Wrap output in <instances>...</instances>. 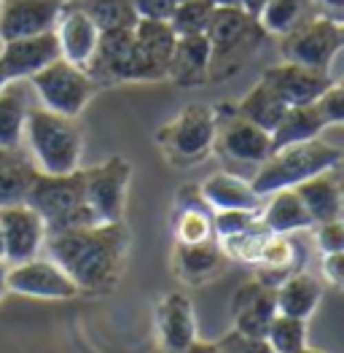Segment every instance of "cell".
I'll return each mask as SVG.
<instances>
[{
    "label": "cell",
    "mask_w": 344,
    "mask_h": 353,
    "mask_svg": "<svg viewBox=\"0 0 344 353\" xmlns=\"http://www.w3.org/2000/svg\"><path fill=\"white\" fill-rule=\"evenodd\" d=\"M49 259H54L81 292H105L118 278L129 232L124 221L92 224L46 235Z\"/></svg>",
    "instance_id": "cell-1"
},
{
    "label": "cell",
    "mask_w": 344,
    "mask_h": 353,
    "mask_svg": "<svg viewBox=\"0 0 344 353\" xmlns=\"http://www.w3.org/2000/svg\"><path fill=\"white\" fill-rule=\"evenodd\" d=\"M204 35L210 41V81L234 76L266 38L261 22L239 6H215Z\"/></svg>",
    "instance_id": "cell-2"
},
{
    "label": "cell",
    "mask_w": 344,
    "mask_h": 353,
    "mask_svg": "<svg viewBox=\"0 0 344 353\" xmlns=\"http://www.w3.org/2000/svg\"><path fill=\"white\" fill-rule=\"evenodd\" d=\"M25 138L35 157L38 173L67 176L81 168V130L76 119L54 114L43 105L30 108Z\"/></svg>",
    "instance_id": "cell-3"
},
{
    "label": "cell",
    "mask_w": 344,
    "mask_h": 353,
    "mask_svg": "<svg viewBox=\"0 0 344 353\" xmlns=\"http://www.w3.org/2000/svg\"><path fill=\"white\" fill-rule=\"evenodd\" d=\"M25 203L43 219L46 235L103 224L94 216V210L89 208V203H86L81 168L76 173H67V176L38 173L32 186H30Z\"/></svg>",
    "instance_id": "cell-4"
},
{
    "label": "cell",
    "mask_w": 344,
    "mask_h": 353,
    "mask_svg": "<svg viewBox=\"0 0 344 353\" xmlns=\"http://www.w3.org/2000/svg\"><path fill=\"white\" fill-rule=\"evenodd\" d=\"M339 162H342V151L317 141V138L290 143L286 148L272 151L261 162L250 186H253L258 197H266V194L280 192V189H293L296 183L317 176L323 170L339 168Z\"/></svg>",
    "instance_id": "cell-5"
},
{
    "label": "cell",
    "mask_w": 344,
    "mask_h": 353,
    "mask_svg": "<svg viewBox=\"0 0 344 353\" xmlns=\"http://www.w3.org/2000/svg\"><path fill=\"white\" fill-rule=\"evenodd\" d=\"M30 87L38 94L41 105L62 114V117L76 119L86 108V103L94 94V81L86 76L84 68L67 62V59H54L38 73L30 76Z\"/></svg>",
    "instance_id": "cell-6"
},
{
    "label": "cell",
    "mask_w": 344,
    "mask_h": 353,
    "mask_svg": "<svg viewBox=\"0 0 344 353\" xmlns=\"http://www.w3.org/2000/svg\"><path fill=\"white\" fill-rule=\"evenodd\" d=\"M159 146L175 165L202 162L215 143V114L207 105L183 108L170 124L159 130Z\"/></svg>",
    "instance_id": "cell-7"
},
{
    "label": "cell",
    "mask_w": 344,
    "mask_h": 353,
    "mask_svg": "<svg viewBox=\"0 0 344 353\" xmlns=\"http://www.w3.org/2000/svg\"><path fill=\"white\" fill-rule=\"evenodd\" d=\"M344 28L331 17H307L283 35V57L304 68L331 73V62L342 52Z\"/></svg>",
    "instance_id": "cell-8"
},
{
    "label": "cell",
    "mask_w": 344,
    "mask_h": 353,
    "mask_svg": "<svg viewBox=\"0 0 344 353\" xmlns=\"http://www.w3.org/2000/svg\"><path fill=\"white\" fill-rule=\"evenodd\" d=\"M178 35L172 32L170 22L138 19L132 28V49L127 65V81H162L167 79L172 49Z\"/></svg>",
    "instance_id": "cell-9"
},
{
    "label": "cell",
    "mask_w": 344,
    "mask_h": 353,
    "mask_svg": "<svg viewBox=\"0 0 344 353\" xmlns=\"http://www.w3.org/2000/svg\"><path fill=\"white\" fill-rule=\"evenodd\" d=\"M132 168L127 159L111 157L103 165L81 170L84 178V194L89 208L103 224L121 221L124 219V203H127V186H129Z\"/></svg>",
    "instance_id": "cell-10"
},
{
    "label": "cell",
    "mask_w": 344,
    "mask_h": 353,
    "mask_svg": "<svg viewBox=\"0 0 344 353\" xmlns=\"http://www.w3.org/2000/svg\"><path fill=\"white\" fill-rule=\"evenodd\" d=\"M215 143L226 157L237 162H264L272 154V138L266 130L237 114L234 105H218L215 111Z\"/></svg>",
    "instance_id": "cell-11"
},
{
    "label": "cell",
    "mask_w": 344,
    "mask_h": 353,
    "mask_svg": "<svg viewBox=\"0 0 344 353\" xmlns=\"http://www.w3.org/2000/svg\"><path fill=\"white\" fill-rule=\"evenodd\" d=\"M8 292L35 299H73L81 294L73 278L54 259H41V256H32L19 265H8Z\"/></svg>",
    "instance_id": "cell-12"
},
{
    "label": "cell",
    "mask_w": 344,
    "mask_h": 353,
    "mask_svg": "<svg viewBox=\"0 0 344 353\" xmlns=\"http://www.w3.org/2000/svg\"><path fill=\"white\" fill-rule=\"evenodd\" d=\"M0 237L3 259L8 265H19L41 254L46 243V224L28 203L6 205L0 208Z\"/></svg>",
    "instance_id": "cell-13"
},
{
    "label": "cell",
    "mask_w": 344,
    "mask_h": 353,
    "mask_svg": "<svg viewBox=\"0 0 344 353\" xmlns=\"http://www.w3.org/2000/svg\"><path fill=\"white\" fill-rule=\"evenodd\" d=\"M261 81H266L275 89L286 105H307V103H315L336 79L325 70L304 68L296 62H283V65L264 70Z\"/></svg>",
    "instance_id": "cell-14"
},
{
    "label": "cell",
    "mask_w": 344,
    "mask_h": 353,
    "mask_svg": "<svg viewBox=\"0 0 344 353\" xmlns=\"http://www.w3.org/2000/svg\"><path fill=\"white\" fill-rule=\"evenodd\" d=\"M62 54H59L57 35H54V30H46V32L6 41L0 62H3L11 81H22V79H30L32 73H38L41 68H46L49 62H54Z\"/></svg>",
    "instance_id": "cell-15"
},
{
    "label": "cell",
    "mask_w": 344,
    "mask_h": 353,
    "mask_svg": "<svg viewBox=\"0 0 344 353\" xmlns=\"http://www.w3.org/2000/svg\"><path fill=\"white\" fill-rule=\"evenodd\" d=\"M129 49H132V28L103 30L100 32L97 46H94L89 62L84 65L86 76L94 81V87L127 81Z\"/></svg>",
    "instance_id": "cell-16"
},
{
    "label": "cell",
    "mask_w": 344,
    "mask_h": 353,
    "mask_svg": "<svg viewBox=\"0 0 344 353\" xmlns=\"http://www.w3.org/2000/svg\"><path fill=\"white\" fill-rule=\"evenodd\" d=\"M62 0H3L0 3V38L14 41L35 32L54 30Z\"/></svg>",
    "instance_id": "cell-17"
},
{
    "label": "cell",
    "mask_w": 344,
    "mask_h": 353,
    "mask_svg": "<svg viewBox=\"0 0 344 353\" xmlns=\"http://www.w3.org/2000/svg\"><path fill=\"white\" fill-rule=\"evenodd\" d=\"M277 313V299H275V289L261 283V281H250L245 286H239L234 296H231V319H234V329L250 337H264L266 326Z\"/></svg>",
    "instance_id": "cell-18"
},
{
    "label": "cell",
    "mask_w": 344,
    "mask_h": 353,
    "mask_svg": "<svg viewBox=\"0 0 344 353\" xmlns=\"http://www.w3.org/2000/svg\"><path fill=\"white\" fill-rule=\"evenodd\" d=\"M54 35H57L62 59L84 68L89 57H92V52H94V46H97L100 30L94 28V22L86 17L81 8H76L67 0H62V8H59L57 22H54Z\"/></svg>",
    "instance_id": "cell-19"
},
{
    "label": "cell",
    "mask_w": 344,
    "mask_h": 353,
    "mask_svg": "<svg viewBox=\"0 0 344 353\" xmlns=\"http://www.w3.org/2000/svg\"><path fill=\"white\" fill-rule=\"evenodd\" d=\"M156 332L167 353H180L186 345H191L197 340V316L191 299L180 292L162 296L156 307Z\"/></svg>",
    "instance_id": "cell-20"
},
{
    "label": "cell",
    "mask_w": 344,
    "mask_h": 353,
    "mask_svg": "<svg viewBox=\"0 0 344 353\" xmlns=\"http://www.w3.org/2000/svg\"><path fill=\"white\" fill-rule=\"evenodd\" d=\"M167 79L178 87H202L210 81V41L207 35H178Z\"/></svg>",
    "instance_id": "cell-21"
},
{
    "label": "cell",
    "mask_w": 344,
    "mask_h": 353,
    "mask_svg": "<svg viewBox=\"0 0 344 353\" xmlns=\"http://www.w3.org/2000/svg\"><path fill=\"white\" fill-rule=\"evenodd\" d=\"M293 189L301 197V203L307 208L312 224L342 219V183H339V176H336V168L307 178V181L296 183Z\"/></svg>",
    "instance_id": "cell-22"
},
{
    "label": "cell",
    "mask_w": 344,
    "mask_h": 353,
    "mask_svg": "<svg viewBox=\"0 0 344 353\" xmlns=\"http://www.w3.org/2000/svg\"><path fill=\"white\" fill-rule=\"evenodd\" d=\"M210 210H258L261 197L253 192L250 181L231 173H213L200 186Z\"/></svg>",
    "instance_id": "cell-23"
},
{
    "label": "cell",
    "mask_w": 344,
    "mask_h": 353,
    "mask_svg": "<svg viewBox=\"0 0 344 353\" xmlns=\"http://www.w3.org/2000/svg\"><path fill=\"white\" fill-rule=\"evenodd\" d=\"M277 299V313H286L293 319H310L317 310L320 299H323V283L310 272H290L283 283H277L275 289Z\"/></svg>",
    "instance_id": "cell-24"
},
{
    "label": "cell",
    "mask_w": 344,
    "mask_h": 353,
    "mask_svg": "<svg viewBox=\"0 0 344 353\" xmlns=\"http://www.w3.org/2000/svg\"><path fill=\"white\" fill-rule=\"evenodd\" d=\"M266 197H269V203L261 213V224L272 235H290V232H301V230L315 227L301 197L296 194V189H280V192H272Z\"/></svg>",
    "instance_id": "cell-25"
},
{
    "label": "cell",
    "mask_w": 344,
    "mask_h": 353,
    "mask_svg": "<svg viewBox=\"0 0 344 353\" xmlns=\"http://www.w3.org/2000/svg\"><path fill=\"white\" fill-rule=\"evenodd\" d=\"M226 262L218 240H204V243H178L175 248V267L178 275L189 283H202L207 278H213L215 272H221V267Z\"/></svg>",
    "instance_id": "cell-26"
},
{
    "label": "cell",
    "mask_w": 344,
    "mask_h": 353,
    "mask_svg": "<svg viewBox=\"0 0 344 353\" xmlns=\"http://www.w3.org/2000/svg\"><path fill=\"white\" fill-rule=\"evenodd\" d=\"M325 127H328V124L323 121L315 103H307V105H288V111L283 114L280 124L269 132V138H272V151L286 148V146H290V143L312 141V138H317Z\"/></svg>",
    "instance_id": "cell-27"
},
{
    "label": "cell",
    "mask_w": 344,
    "mask_h": 353,
    "mask_svg": "<svg viewBox=\"0 0 344 353\" xmlns=\"http://www.w3.org/2000/svg\"><path fill=\"white\" fill-rule=\"evenodd\" d=\"M28 100L19 81H8L0 89V148L17 151L25 135V119H28Z\"/></svg>",
    "instance_id": "cell-28"
},
{
    "label": "cell",
    "mask_w": 344,
    "mask_h": 353,
    "mask_svg": "<svg viewBox=\"0 0 344 353\" xmlns=\"http://www.w3.org/2000/svg\"><path fill=\"white\" fill-rule=\"evenodd\" d=\"M234 108H237L239 117L253 121L256 127L266 130V132H272V130L280 124L283 114L288 111V105L280 100V94L269 87L266 81H258L256 87L250 89Z\"/></svg>",
    "instance_id": "cell-29"
},
{
    "label": "cell",
    "mask_w": 344,
    "mask_h": 353,
    "mask_svg": "<svg viewBox=\"0 0 344 353\" xmlns=\"http://www.w3.org/2000/svg\"><path fill=\"white\" fill-rule=\"evenodd\" d=\"M67 3L81 8L100 32L138 25V14H135L132 0H67Z\"/></svg>",
    "instance_id": "cell-30"
},
{
    "label": "cell",
    "mask_w": 344,
    "mask_h": 353,
    "mask_svg": "<svg viewBox=\"0 0 344 353\" xmlns=\"http://www.w3.org/2000/svg\"><path fill=\"white\" fill-rule=\"evenodd\" d=\"M310 0H266L258 22L266 35H286L310 17Z\"/></svg>",
    "instance_id": "cell-31"
},
{
    "label": "cell",
    "mask_w": 344,
    "mask_h": 353,
    "mask_svg": "<svg viewBox=\"0 0 344 353\" xmlns=\"http://www.w3.org/2000/svg\"><path fill=\"white\" fill-rule=\"evenodd\" d=\"M264 340L275 353H296L307 348V321L293 319L286 313H275V319L266 326Z\"/></svg>",
    "instance_id": "cell-32"
},
{
    "label": "cell",
    "mask_w": 344,
    "mask_h": 353,
    "mask_svg": "<svg viewBox=\"0 0 344 353\" xmlns=\"http://www.w3.org/2000/svg\"><path fill=\"white\" fill-rule=\"evenodd\" d=\"M35 176H38V168L19 159V157L14 162L3 165L0 168V208L25 203Z\"/></svg>",
    "instance_id": "cell-33"
},
{
    "label": "cell",
    "mask_w": 344,
    "mask_h": 353,
    "mask_svg": "<svg viewBox=\"0 0 344 353\" xmlns=\"http://www.w3.org/2000/svg\"><path fill=\"white\" fill-rule=\"evenodd\" d=\"M269 235H272V232H269V230L261 224V219H258L256 224H250L248 230H242V232H237V235L218 237V245H221V251H224L226 259L256 265L258 254H261V248H264V243H266Z\"/></svg>",
    "instance_id": "cell-34"
},
{
    "label": "cell",
    "mask_w": 344,
    "mask_h": 353,
    "mask_svg": "<svg viewBox=\"0 0 344 353\" xmlns=\"http://www.w3.org/2000/svg\"><path fill=\"white\" fill-rule=\"evenodd\" d=\"M215 6L210 0H180L170 17L175 35H204L210 28Z\"/></svg>",
    "instance_id": "cell-35"
},
{
    "label": "cell",
    "mask_w": 344,
    "mask_h": 353,
    "mask_svg": "<svg viewBox=\"0 0 344 353\" xmlns=\"http://www.w3.org/2000/svg\"><path fill=\"white\" fill-rule=\"evenodd\" d=\"M178 243H204L213 240V210L210 208H178L175 219Z\"/></svg>",
    "instance_id": "cell-36"
},
{
    "label": "cell",
    "mask_w": 344,
    "mask_h": 353,
    "mask_svg": "<svg viewBox=\"0 0 344 353\" xmlns=\"http://www.w3.org/2000/svg\"><path fill=\"white\" fill-rule=\"evenodd\" d=\"M258 221V210H213V235L229 237Z\"/></svg>",
    "instance_id": "cell-37"
},
{
    "label": "cell",
    "mask_w": 344,
    "mask_h": 353,
    "mask_svg": "<svg viewBox=\"0 0 344 353\" xmlns=\"http://www.w3.org/2000/svg\"><path fill=\"white\" fill-rule=\"evenodd\" d=\"M315 105H317V111H320V117H323V121H325L328 127L342 124L344 121V89H342V84H339V81H334L331 87L317 97Z\"/></svg>",
    "instance_id": "cell-38"
},
{
    "label": "cell",
    "mask_w": 344,
    "mask_h": 353,
    "mask_svg": "<svg viewBox=\"0 0 344 353\" xmlns=\"http://www.w3.org/2000/svg\"><path fill=\"white\" fill-rule=\"evenodd\" d=\"M218 345H221L224 353H275L264 337H250V334H242L237 329H231L229 334H224L218 340Z\"/></svg>",
    "instance_id": "cell-39"
},
{
    "label": "cell",
    "mask_w": 344,
    "mask_h": 353,
    "mask_svg": "<svg viewBox=\"0 0 344 353\" xmlns=\"http://www.w3.org/2000/svg\"><path fill=\"white\" fill-rule=\"evenodd\" d=\"M315 240L317 248L323 254H336V251H344V224L342 219L336 221H323V224H315Z\"/></svg>",
    "instance_id": "cell-40"
},
{
    "label": "cell",
    "mask_w": 344,
    "mask_h": 353,
    "mask_svg": "<svg viewBox=\"0 0 344 353\" xmlns=\"http://www.w3.org/2000/svg\"><path fill=\"white\" fill-rule=\"evenodd\" d=\"M138 19H153V22H170L178 0H132Z\"/></svg>",
    "instance_id": "cell-41"
},
{
    "label": "cell",
    "mask_w": 344,
    "mask_h": 353,
    "mask_svg": "<svg viewBox=\"0 0 344 353\" xmlns=\"http://www.w3.org/2000/svg\"><path fill=\"white\" fill-rule=\"evenodd\" d=\"M323 275L331 286H342L344 283V251L336 254H323Z\"/></svg>",
    "instance_id": "cell-42"
},
{
    "label": "cell",
    "mask_w": 344,
    "mask_h": 353,
    "mask_svg": "<svg viewBox=\"0 0 344 353\" xmlns=\"http://www.w3.org/2000/svg\"><path fill=\"white\" fill-rule=\"evenodd\" d=\"M180 353H224L218 343H204V340H194L191 345H186Z\"/></svg>",
    "instance_id": "cell-43"
},
{
    "label": "cell",
    "mask_w": 344,
    "mask_h": 353,
    "mask_svg": "<svg viewBox=\"0 0 344 353\" xmlns=\"http://www.w3.org/2000/svg\"><path fill=\"white\" fill-rule=\"evenodd\" d=\"M264 6H266V0H239V8H245V11H248L250 17H256V19Z\"/></svg>",
    "instance_id": "cell-44"
},
{
    "label": "cell",
    "mask_w": 344,
    "mask_h": 353,
    "mask_svg": "<svg viewBox=\"0 0 344 353\" xmlns=\"http://www.w3.org/2000/svg\"><path fill=\"white\" fill-rule=\"evenodd\" d=\"M6 292H8V262L0 259V299L6 296Z\"/></svg>",
    "instance_id": "cell-45"
},
{
    "label": "cell",
    "mask_w": 344,
    "mask_h": 353,
    "mask_svg": "<svg viewBox=\"0 0 344 353\" xmlns=\"http://www.w3.org/2000/svg\"><path fill=\"white\" fill-rule=\"evenodd\" d=\"M14 159H17V151L0 148V168H3V165H8V162H14Z\"/></svg>",
    "instance_id": "cell-46"
},
{
    "label": "cell",
    "mask_w": 344,
    "mask_h": 353,
    "mask_svg": "<svg viewBox=\"0 0 344 353\" xmlns=\"http://www.w3.org/2000/svg\"><path fill=\"white\" fill-rule=\"evenodd\" d=\"M323 6H328V8H334V11H339V8H344V0H320Z\"/></svg>",
    "instance_id": "cell-47"
},
{
    "label": "cell",
    "mask_w": 344,
    "mask_h": 353,
    "mask_svg": "<svg viewBox=\"0 0 344 353\" xmlns=\"http://www.w3.org/2000/svg\"><path fill=\"white\" fill-rule=\"evenodd\" d=\"M8 81H11V79H8V73H6V68H3V62H0V89L6 87Z\"/></svg>",
    "instance_id": "cell-48"
},
{
    "label": "cell",
    "mask_w": 344,
    "mask_h": 353,
    "mask_svg": "<svg viewBox=\"0 0 344 353\" xmlns=\"http://www.w3.org/2000/svg\"><path fill=\"white\" fill-rule=\"evenodd\" d=\"M213 6H239V0H210Z\"/></svg>",
    "instance_id": "cell-49"
},
{
    "label": "cell",
    "mask_w": 344,
    "mask_h": 353,
    "mask_svg": "<svg viewBox=\"0 0 344 353\" xmlns=\"http://www.w3.org/2000/svg\"><path fill=\"white\" fill-rule=\"evenodd\" d=\"M296 353H323V351H312V348H301V351H296Z\"/></svg>",
    "instance_id": "cell-50"
},
{
    "label": "cell",
    "mask_w": 344,
    "mask_h": 353,
    "mask_svg": "<svg viewBox=\"0 0 344 353\" xmlns=\"http://www.w3.org/2000/svg\"><path fill=\"white\" fill-rule=\"evenodd\" d=\"M0 259H3V237H0Z\"/></svg>",
    "instance_id": "cell-51"
},
{
    "label": "cell",
    "mask_w": 344,
    "mask_h": 353,
    "mask_svg": "<svg viewBox=\"0 0 344 353\" xmlns=\"http://www.w3.org/2000/svg\"><path fill=\"white\" fill-rule=\"evenodd\" d=\"M178 3H180V0H178Z\"/></svg>",
    "instance_id": "cell-52"
},
{
    "label": "cell",
    "mask_w": 344,
    "mask_h": 353,
    "mask_svg": "<svg viewBox=\"0 0 344 353\" xmlns=\"http://www.w3.org/2000/svg\"><path fill=\"white\" fill-rule=\"evenodd\" d=\"M0 3H3V0H0Z\"/></svg>",
    "instance_id": "cell-53"
}]
</instances>
